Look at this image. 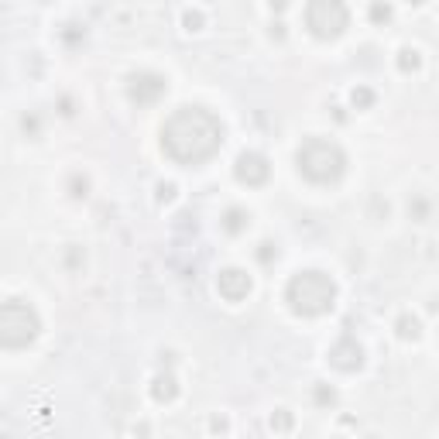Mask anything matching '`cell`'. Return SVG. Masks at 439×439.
I'll list each match as a JSON object with an SVG mask.
<instances>
[{"instance_id":"6da1fadb","label":"cell","mask_w":439,"mask_h":439,"mask_svg":"<svg viewBox=\"0 0 439 439\" xmlns=\"http://www.w3.org/2000/svg\"><path fill=\"white\" fill-rule=\"evenodd\" d=\"M161 144L178 165H203L219 152L223 124L203 107H178L161 127Z\"/></svg>"},{"instance_id":"7a4b0ae2","label":"cell","mask_w":439,"mask_h":439,"mask_svg":"<svg viewBox=\"0 0 439 439\" xmlns=\"http://www.w3.org/2000/svg\"><path fill=\"white\" fill-rule=\"evenodd\" d=\"M285 299L292 312H299V316H323L336 302V285L323 271H299L288 282Z\"/></svg>"},{"instance_id":"3957f363","label":"cell","mask_w":439,"mask_h":439,"mask_svg":"<svg viewBox=\"0 0 439 439\" xmlns=\"http://www.w3.org/2000/svg\"><path fill=\"white\" fill-rule=\"evenodd\" d=\"M347 169V154L340 152V144H333L326 137H309L306 144L299 148V172L319 186L336 182Z\"/></svg>"},{"instance_id":"277c9868","label":"cell","mask_w":439,"mask_h":439,"mask_svg":"<svg viewBox=\"0 0 439 439\" xmlns=\"http://www.w3.org/2000/svg\"><path fill=\"white\" fill-rule=\"evenodd\" d=\"M38 312L21 302V299H11V302H0V347L4 350H24L28 343H35L38 336Z\"/></svg>"},{"instance_id":"5b68a950","label":"cell","mask_w":439,"mask_h":439,"mask_svg":"<svg viewBox=\"0 0 439 439\" xmlns=\"http://www.w3.org/2000/svg\"><path fill=\"white\" fill-rule=\"evenodd\" d=\"M350 21L347 7L340 0H312L306 7V24L316 38H336Z\"/></svg>"},{"instance_id":"8992f818","label":"cell","mask_w":439,"mask_h":439,"mask_svg":"<svg viewBox=\"0 0 439 439\" xmlns=\"http://www.w3.org/2000/svg\"><path fill=\"white\" fill-rule=\"evenodd\" d=\"M165 89H169V83L158 72H134L131 79H127V96H131L134 103H141V107L154 103Z\"/></svg>"},{"instance_id":"52a82bcc","label":"cell","mask_w":439,"mask_h":439,"mask_svg":"<svg viewBox=\"0 0 439 439\" xmlns=\"http://www.w3.org/2000/svg\"><path fill=\"white\" fill-rule=\"evenodd\" d=\"M217 292L227 302H241L251 295V275L241 268H223L217 275Z\"/></svg>"},{"instance_id":"ba28073f","label":"cell","mask_w":439,"mask_h":439,"mask_svg":"<svg viewBox=\"0 0 439 439\" xmlns=\"http://www.w3.org/2000/svg\"><path fill=\"white\" fill-rule=\"evenodd\" d=\"M268 158L258 152H244L241 158H237V165H234V176H237V182H244V186H264L268 182Z\"/></svg>"},{"instance_id":"9c48e42d","label":"cell","mask_w":439,"mask_h":439,"mask_svg":"<svg viewBox=\"0 0 439 439\" xmlns=\"http://www.w3.org/2000/svg\"><path fill=\"white\" fill-rule=\"evenodd\" d=\"M329 364L340 367V371H357V367L364 364V350H360V343H357L353 336H343L340 343H333V350H329Z\"/></svg>"},{"instance_id":"30bf717a","label":"cell","mask_w":439,"mask_h":439,"mask_svg":"<svg viewBox=\"0 0 439 439\" xmlns=\"http://www.w3.org/2000/svg\"><path fill=\"white\" fill-rule=\"evenodd\" d=\"M152 395H154V401H172V398L178 395L176 377H172V374H158L152 384Z\"/></svg>"},{"instance_id":"8fae6325","label":"cell","mask_w":439,"mask_h":439,"mask_svg":"<svg viewBox=\"0 0 439 439\" xmlns=\"http://www.w3.org/2000/svg\"><path fill=\"white\" fill-rule=\"evenodd\" d=\"M244 227H247V213H244V210H227L223 230H227V234H241Z\"/></svg>"},{"instance_id":"7c38bea8","label":"cell","mask_w":439,"mask_h":439,"mask_svg":"<svg viewBox=\"0 0 439 439\" xmlns=\"http://www.w3.org/2000/svg\"><path fill=\"white\" fill-rule=\"evenodd\" d=\"M418 333H422V326H418L416 316H401V319H398V336H401V340H416Z\"/></svg>"},{"instance_id":"4fadbf2b","label":"cell","mask_w":439,"mask_h":439,"mask_svg":"<svg viewBox=\"0 0 439 439\" xmlns=\"http://www.w3.org/2000/svg\"><path fill=\"white\" fill-rule=\"evenodd\" d=\"M350 100H353V107H371V103H374V93L360 86V89H353V93H350Z\"/></svg>"},{"instance_id":"5bb4252c","label":"cell","mask_w":439,"mask_h":439,"mask_svg":"<svg viewBox=\"0 0 439 439\" xmlns=\"http://www.w3.org/2000/svg\"><path fill=\"white\" fill-rule=\"evenodd\" d=\"M398 66L405 69V72H409V69H418V52H412V48H405V52L398 55Z\"/></svg>"},{"instance_id":"9a60e30c","label":"cell","mask_w":439,"mask_h":439,"mask_svg":"<svg viewBox=\"0 0 439 439\" xmlns=\"http://www.w3.org/2000/svg\"><path fill=\"white\" fill-rule=\"evenodd\" d=\"M316 401H319V405H333V401H336V392L326 388V384H319V388H316Z\"/></svg>"},{"instance_id":"2e32d148","label":"cell","mask_w":439,"mask_h":439,"mask_svg":"<svg viewBox=\"0 0 439 439\" xmlns=\"http://www.w3.org/2000/svg\"><path fill=\"white\" fill-rule=\"evenodd\" d=\"M292 426V416H288L285 409H278L275 416H271V429H288Z\"/></svg>"},{"instance_id":"e0dca14e","label":"cell","mask_w":439,"mask_h":439,"mask_svg":"<svg viewBox=\"0 0 439 439\" xmlns=\"http://www.w3.org/2000/svg\"><path fill=\"white\" fill-rule=\"evenodd\" d=\"M182 21H186L189 31H199V28H203V14H199V11H186V18H182Z\"/></svg>"},{"instance_id":"ac0fdd59","label":"cell","mask_w":439,"mask_h":439,"mask_svg":"<svg viewBox=\"0 0 439 439\" xmlns=\"http://www.w3.org/2000/svg\"><path fill=\"white\" fill-rule=\"evenodd\" d=\"M371 18H374V21H388V18H392V7H381V4H374V7H371Z\"/></svg>"},{"instance_id":"d6986e66","label":"cell","mask_w":439,"mask_h":439,"mask_svg":"<svg viewBox=\"0 0 439 439\" xmlns=\"http://www.w3.org/2000/svg\"><path fill=\"white\" fill-rule=\"evenodd\" d=\"M172 196H176V186H172V182H161V186H158V199H161V203H169Z\"/></svg>"}]
</instances>
